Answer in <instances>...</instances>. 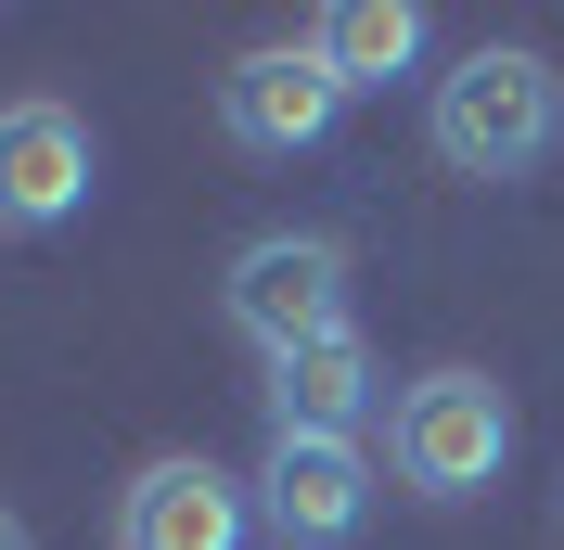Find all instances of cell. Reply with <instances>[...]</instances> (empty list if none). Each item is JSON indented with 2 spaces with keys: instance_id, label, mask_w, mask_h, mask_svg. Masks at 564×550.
Instances as JSON below:
<instances>
[{
  "instance_id": "cell-5",
  "label": "cell",
  "mask_w": 564,
  "mask_h": 550,
  "mask_svg": "<svg viewBox=\"0 0 564 550\" xmlns=\"http://www.w3.org/2000/svg\"><path fill=\"white\" fill-rule=\"evenodd\" d=\"M257 513H270L295 550H334V538H359V525H372V461H359V436H270Z\"/></svg>"
},
{
  "instance_id": "cell-6",
  "label": "cell",
  "mask_w": 564,
  "mask_h": 550,
  "mask_svg": "<svg viewBox=\"0 0 564 550\" xmlns=\"http://www.w3.org/2000/svg\"><path fill=\"white\" fill-rule=\"evenodd\" d=\"M77 206H90V129L52 90L0 103V231H52Z\"/></svg>"
},
{
  "instance_id": "cell-1",
  "label": "cell",
  "mask_w": 564,
  "mask_h": 550,
  "mask_svg": "<svg viewBox=\"0 0 564 550\" xmlns=\"http://www.w3.org/2000/svg\"><path fill=\"white\" fill-rule=\"evenodd\" d=\"M552 141H564V77L539 65V52L488 38V52H462V65L436 77V154H449L462 179H527Z\"/></svg>"
},
{
  "instance_id": "cell-2",
  "label": "cell",
  "mask_w": 564,
  "mask_h": 550,
  "mask_svg": "<svg viewBox=\"0 0 564 550\" xmlns=\"http://www.w3.org/2000/svg\"><path fill=\"white\" fill-rule=\"evenodd\" d=\"M218 308H231V333H245L257 359H295V345L347 333V243L257 231L245 256H231V282H218Z\"/></svg>"
},
{
  "instance_id": "cell-7",
  "label": "cell",
  "mask_w": 564,
  "mask_h": 550,
  "mask_svg": "<svg viewBox=\"0 0 564 550\" xmlns=\"http://www.w3.org/2000/svg\"><path fill=\"white\" fill-rule=\"evenodd\" d=\"M257 499L218 461H141L129 499H116V550H245Z\"/></svg>"
},
{
  "instance_id": "cell-10",
  "label": "cell",
  "mask_w": 564,
  "mask_h": 550,
  "mask_svg": "<svg viewBox=\"0 0 564 550\" xmlns=\"http://www.w3.org/2000/svg\"><path fill=\"white\" fill-rule=\"evenodd\" d=\"M0 550H26V525H13V513H0Z\"/></svg>"
},
{
  "instance_id": "cell-9",
  "label": "cell",
  "mask_w": 564,
  "mask_h": 550,
  "mask_svg": "<svg viewBox=\"0 0 564 550\" xmlns=\"http://www.w3.org/2000/svg\"><path fill=\"white\" fill-rule=\"evenodd\" d=\"M308 52L334 65V90H386L398 65H423V13L411 0H334L308 26Z\"/></svg>"
},
{
  "instance_id": "cell-3",
  "label": "cell",
  "mask_w": 564,
  "mask_h": 550,
  "mask_svg": "<svg viewBox=\"0 0 564 550\" xmlns=\"http://www.w3.org/2000/svg\"><path fill=\"white\" fill-rule=\"evenodd\" d=\"M500 461H513V397H500L488 372H423L411 397H398V474H411L423 499H475Z\"/></svg>"
},
{
  "instance_id": "cell-8",
  "label": "cell",
  "mask_w": 564,
  "mask_h": 550,
  "mask_svg": "<svg viewBox=\"0 0 564 550\" xmlns=\"http://www.w3.org/2000/svg\"><path fill=\"white\" fill-rule=\"evenodd\" d=\"M359 410H372V345L359 333L270 359V436H359Z\"/></svg>"
},
{
  "instance_id": "cell-4",
  "label": "cell",
  "mask_w": 564,
  "mask_h": 550,
  "mask_svg": "<svg viewBox=\"0 0 564 550\" xmlns=\"http://www.w3.org/2000/svg\"><path fill=\"white\" fill-rule=\"evenodd\" d=\"M334 103H347V90H334V65H321L308 38H257L245 65L218 77V129L245 141V154H308V141L334 129Z\"/></svg>"
}]
</instances>
